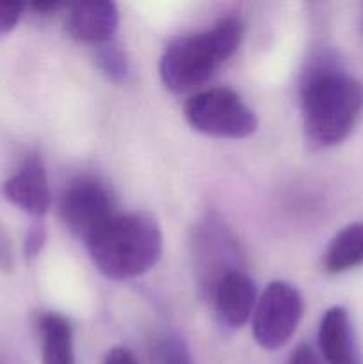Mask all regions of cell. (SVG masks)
<instances>
[{"instance_id": "19", "label": "cell", "mask_w": 363, "mask_h": 364, "mask_svg": "<svg viewBox=\"0 0 363 364\" xmlns=\"http://www.w3.org/2000/svg\"><path fill=\"white\" fill-rule=\"evenodd\" d=\"M32 7H34L36 11H39V13H50V11L59 9L60 4L59 2H36Z\"/></svg>"}, {"instance_id": "3", "label": "cell", "mask_w": 363, "mask_h": 364, "mask_svg": "<svg viewBox=\"0 0 363 364\" xmlns=\"http://www.w3.org/2000/svg\"><path fill=\"white\" fill-rule=\"evenodd\" d=\"M242 41V23L233 16L223 18L212 28L184 36L167 45L159 73L169 91L184 92L201 85L226 63Z\"/></svg>"}, {"instance_id": "8", "label": "cell", "mask_w": 363, "mask_h": 364, "mask_svg": "<svg viewBox=\"0 0 363 364\" xmlns=\"http://www.w3.org/2000/svg\"><path fill=\"white\" fill-rule=\"evenodd\" d=\"M2 192L7 201L32 215L46 213L50 208V187L41 159L28 156L20 169L4 181Z\"/></svg>"}, {"instance_id": "18", "label": "cell", "mask_w": 363, "mask_h": 364, "mask_svg": "<svg viewBox=\"0 0 363 364\" xmlns=\"http://www.w3.org/2000/svg\"><path fill=\"white\" fill-rule=\"evenodd\" d=\"M288 364H322V363H320V359L317 358L315 352L312 350V347H308V345H299V347L295 348L294 354H292Z\"/></svg>"}, {"instance_id": "13", "label": "cell", "mask_w": 363, "mask_h": 364, "mask_svg": "<svg viewBox=\"0 0 363 364\" xmlns=\"http://www.w3.org/2000/svg\"><path fill=\"white\" fill-rule=\"evenodd\" d=\"M96 59H98L103 73L112 78V80H121L127 75V59H125V53L116 45H110L109 41L103 43L102 48L98 50Z\"/></svg>"}, {"instance_id": "10", "label": "cell", "mask_w": 363, "mask_h": 364, "mask_svg": "<svg viewBox=\"0 0 363 364\" xmlns=\"http://www.w3.org/2000/svg\"><path fill=\"white\" fill-rule=\"evenodd\" d=\"M319 345L327 364H363L349 313L342 306H333L324 313L319 327Z\"/></svg>"}, {"instance_id": "15", "label": "cell", "mask_w": 363, "mask_h": 364, "mask_svg": "<svg viewBox=\"0 0 363 364\" xmlns=\"http://www.w3.org/2000/svg\"><path fill=\"white\" fill-rule=\"evenodd\" d=\"M43 242H45V230L41 226H34L28 231L27 238H25V252H27L28 258H32V256L41 251Z\"/></svg>"}, {"instance_id": "9", "label": "cell", "mask_w": 363, "mask_h": 364, "mask_svg": "<svg viewBox=\"0 0 363 364\" xmlns=\"http://www.w3.org/2000/svg\"><path fill=\"white\" fill-rule=\"evenodd\" d=\"M120 25V14L116 6L105 0L78 2L70 7L66 28L77 41L103 43L110 41Z\"/></svg>"}, {"instance_id": "21", "label": "cell", "mask_w": 363, "mask_h": 364, "mask_svg": "<svg viewBox=\"0 0 363 364\" xmlns=\"http://www.w3.org/2000/svg\"><path fill=\"white\" fill-rule=\"evenodd\" d=\"M359 31L363 34V7H362V13H359Z\"/></svg>"}, {"instance_id": "5", "label": "cell", "mask_w": 363, "mask_h": 364, "mask_svg": "<svg viewBox=\"0 0 363 364\" xmlns=\"http://www.w3.org/2000/svg\"><path fill=\"white\" fill-rule=\"evenodd\" d=\"M302 297L298 288L285 281H274L263 290L253 316V336L265 350L283 347L299 326Z\"/></svg>"}, {"instance_id": "17", "label": "cell", "mask_w": 363, "mask_h": 364, "mask_svg": "<svg viewBox=\"0 0 363 364\" xmlns=\"http://www.w3.org/2000/svg\"><path fill=\"white\" fill-rule=\"evenodd\" d=\"M103 364H139L135 355L125 347H114L107 352Z\"/></svg>"}, {"instance_id": "2", "label": "cell", "mask_w": 363, "mask_h": 364, "mask_svg": "<svg viewBox=\"0 0 363 364\" xmlns=\"http://www.w3.org/2000/svg\"><path fill=\"white\" fill-rule=\"evenodd\" d=\"M96 269L109 279H130L152 270L162 256L164 238L144 213L112 215L85 242Z\"/></svg>"}, {"instance_id": "12", "label": "cell", "mask_w": 363, "mask_h": 364, "mask_svg": "<svg viewBox=\"0 0 363 364\" xmlns=\"http://www.w3.org/2000/svg\"><path fill=\"white\" fill-rule=\"evenodd\" d=\"M363 263V223H352L338 231L324 252V269L340 274Z\"/></svg>"}, {"instance_id": "11", "label": "cell", "mask_w": 363, "mask_h": 364, "mask_svg": "<svg viewBox=\"0 0 363 364\" xmlns=\"http://www.w3.org/2000/svg\"><path fill=\"white\" fill-rule=\"evenodd\" d=\"M43 364H75L73 334L64 316L48 313L39 322Z\"/></svg>"}, {"instance_id": "6", "label": "cell", "mask_w": 363, "mask_h": 364, "mask_svg": "<svg viewBox=\"0 0 363 364\" xmlns=\"http://www.w3.org/2000/svg\"><path fill=\"white\" fill-rule=\"evenodd\" d=\"M59 215L71 233L88 242L114 215L112 201L103 185L82 178L64 191Z\"/></svg>"}, {"instance_id": "4", "label": "cell", "mask_w": 363, "mask_h": 364, "mask_svg": "<svg viewBox=\"0 0 363 364\" xmlns=\"http://www.w3.org/2000/svg\"><path fill=\"white\" fill-rule=\"evenodd\" d=\"M187 123L210 137L244 139L255 134L256 116L237 92L214 87L191 96L184 107Z\"/></svg>"}, {"instance_id": "1", "label": "cell", "mask_w": 363, "mask_h": 364, "mask_svg": "<svg viewBox=\"0 0 363 364\" xmlns=\"http://www.w3.org/2000/svg\"><path fill=\"white\" fill-rule=\"evenodd\" d=\"M306 139L317 148L340 144L363 110V82L349 75L337 57L322 52L301 82Z\"/></svg>"}, {"instance_id": "14", "label": "cell", "mask_w": 363, "mask_h": 364, "mask_svg": "<svg viewBox=\"0 0 363 364\" xmlns=\"http://www.w3.org/2000/svg\"><path fill=\"white\" fill-rule=\"evenodd\" d=\"M21 13H23V4L0 2V34L13 31L20 21Z\"/></svg>"}, {"instance_id": "7", "label": "cell", "mask_w": 363, "mask_h": 364, "mask_svg": "<svg viewBox=\"0 0 363 364\" xmlns=\"http://www.w3.org/2000/svg\"><path fill=\"white\" fill-rule=\"evenodd\" d=\"M255 302V284L241 270L226 272L214 287L217 320L228 329H241L251 316Z\"/></svg>"}, {"instance_id": "16", "label": "cell", "mask_w": 363, "mask_h": 364, "mask_svg": "<svg viewBox=\"0 0 363 364\" xmlns=\"http://www.w3.org/2000/svg\"><path fill=\"white\" fill-rule=\"evenodd\" d=\"M164 364H192L189 359L187 352H185L184 345L180 343H169L164 352Z\"/></svg>"}, {"instance_id": "20", "label": "cell", "mask_w": 363, "mask_h": 364, "mask_svg": "<svg viewBox=\"0 0 363 364\" xmlns=\"http://www.w3.org/2000/svg\"><path fill=\"white\" fill-rule=\"evenodd\" d=\"M6 259H9V251H7V242L4 240V235L0 231V265L6 267Z\"/></svg>"}]
</instances>
